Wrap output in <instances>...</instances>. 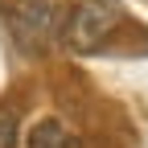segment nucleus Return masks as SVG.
Returning <instances> with one entry per match:
<instances>
[{
    "mask_svg": "<svg viewBox=\"0 0 148 148\" xmlns=\"http://www.w3.org/2000/svg\"><path fill=\"white\" fill-rule=\"evenodd\" d=\"M0 148H16V115L0 111Z\"/></svg>",
    "mask_w": 148,
    "mask_h": 148,
    "instance_id": "obj_4",
    "label": "nucleus"
},
{
    "mask_svg": "<svg viewBox=\"0 0 148 148\" xmlns=\"http://www.w3.org/2000/svg\"><path fill=\"white\" fill-rule=\"evenodd\" d=\"M119 21H123V4L119 0H78L62 16L58 41L70 53H99L103 41L119 29Z\"/></svg>",
    "mask_w": 148,
    "mask_h": 148,
    "instance_id": "obj_1",
    "label": "nucleus"
},
{
    "mask_svg": "<svg viewBox=\"0 0 148 148\" xmlns=\"http://www.w3.org/2000/svg\"><path fill=\"white\" fill-rule=\"evenodd\" d=\"M62 16V0H0V21L21 53H41Z\"/></svg>",
    "mask_w": 148,
    "mask_h": 148,
    "instance_id": "obj_2",
    "label": "nucleus"
},
{
    "mask_svg": "<svg viewBox=\"0 0 148 148\" xmlns=\"http://www.w3.org/2000/svg\"><path fill=\"white\" fill-rule=\"evenodd\" d=\"M25 148H82V144H78V136L66 127V119L45 115V119H37V123L29 127Z\"/></svg>",
    "mask_w": 148,
    "mask_h": 148,
    "instance_id": "obj_3",
    "label": "nucleus"
}]
</instances>
